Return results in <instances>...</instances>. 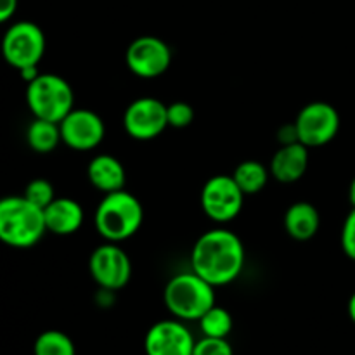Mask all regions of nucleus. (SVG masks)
<instances>
[{
    "mask_svg": "<svg viewBox=\"0 0 355 355\" xmlns=\"http://www.w3.org/2000/svg\"><path fill=\"white\" fill-rule=\"evenodd\" d=\"M245 266V246L238 234L224 227L211 229L196 239L191 267L211 286H225L238 279Z\"/></svg>",
    "mask_w": 355,
    "mask_h": 355,
    "instance_id": "obj_1",
    "label": "nucleus"
},
{
    "mask_svg": "<svg viewBox=\"0 0 355 355\" xmlns=\"http://www.w3.org/2000/svg\"><path fill=\"white\" fill-rule=\"evenodd\" d=\"M44 210L24 196H7L0 200V241L10 248H31L44 234Z\"/></svg>",
    "mask_w": 355,
    "mask_h": 355,
    "instance_id": "obj_2",
    "label": "nucleus"
},
{
    "mask_svg": "<svg viewBox=\"0 0 355 355\" xmlns=\"http://www.w3.org/2000/svg\"><path fill=\"white\" fill-rule=\"evenodd\" d=\"M142 220L144 210L141 201L125 189L104 194L94 215L97 232L107 243L127 241L128 238L137 234Z\"/></svg>",
    "mask_w": 355,
    "mask_h": 355,
    "instance_id": "obj_3",
    "label": "nucleus"
},
{
    "mask_svg": "<svg viewBox=\"0 0 355 355\" xmlns=\"http://www.w3.org/2000/svg\"><path fill=\"white\" fill-rule=\"evenodd\" d=\"M163 300L179 321H200L215 305V286L194 270L177 274L166 283Z\"/></svg>",
    "mask_w": 355,
    "mask_h": 355,
    "instance_id": "obj_4",
    "label": "nucleus"
},
{
    "mask_svg": "<svg viewBox=\"0 0 355 355\" xmlns=\"http://www.w3.org/2000/svg\"><path fill=\"white\" fill-rule=\"evenodd\" d=\"M26 104L35 118L59 123L75 107V94L62 76L40 73L26 83Z\"/></svg>",
    "mask_w": 355,
    "mask_h": 355,
    "instance_id": "obj_5",
    "label": "nucleus"
},
{
    "mask_svg": "<svg viewBox=\"0 0 355 355\" xmlns=\"http://www.w3.org/2000/svg\"><path fill=\"white\" fill-rule=\"evenodd\" d=\"M0 49L7 64L17 71L38 66L45 54V35L33 21H17L3 33Z\"/></svg>",
    "mask_w": 355,
    "mask_h": 355,
    "instance_id": "obj_6",
    "label": "nucleus"
},
{
    "mask_svg": "<svg viewBox=\"0 0 355 355\" xmlns=\"http://www.w3.org/2000/svg\"><path fill=\"white\" fill-rule=\"evenodd\" d=\"M245 194L232 175H214L201 189L200 203L205 215L217 224H227L239 215Z\"/></svg>",
    "mask_w": 355,
    "mask_h": 355,
    "instance_id": "obj_7",
    "label": "nucleus"
},
{
    "mask_svg": "<svg viewBox=\"0 0 355 355\" xmlns=\"http://www.w3.org/2000/svg\"><path fill=\"white\" fill-rule=\"evenodd\" d=\"M295 127L302 144L307 148H321L338 135L340 114L331 104L315 101L302 107Z\"/></svg>",
    "mask_w": 355,
    "mask_h": 355,
    "instance_id": "obj_8",
    "label": "nucleus"
},
{
    "mask_svg": "<svg viewBox=\"0 0 355 355\" xmlns=\"http://www.w3.org/2000/svg\"><path fill=\"white\" fill-rule=\"evenodd\" d=\"M89 272L104 291H118L128 284L132 277V262L118 243L97 246L89 259Z\"/></svg>",
    "mask_w": 355,
    "mask_h": 355,
    "instance_id": "obj_9",
    "label": "nucleus"
},
{
    "mask_svg": "<svg viewBox=\"0 0 355 355\" xmlns=\"http://www.w3.org/2000/svg\"><path fill=\"white\" fill-rule=\"evenodd\" d=\"M123 127L135 141L156 139L168 127L166 106L156 97H139L125 110Z\"/></svg>",
    "mask_w": 355,
    "mask_h": 355,
    "instance_id": "obj_10",
    "label": "nucleus"
},
{
    "mask_svg": "<svg viewBox=\"0 0 355 355\" xmlns=\"http://www.w3.org/2000/svg\"><path fill=\"white\" fill-rule=\"evenodd\" d=\"M125 59L134 75L141 78H158L170 68L172 51L162 38L144 35L128 45Z\"/></svg>",
    "mask_w": 355,
    "mask_h": 355,
    "instance_id": "obj_11",
    "label": "nucleus"
},
{
    "mask_svg": "<svg viewBox=\"0 0 355 355\" xmlns=\"http://www.w3.org/2000/svg\"><path fill=\"white\" fill-rule=\"evenodd\" d=\"M61 139L73 151H90L103 142L106 127L96 111L73 107L61 121Z\"/></svg>",
    "mask_w": 355,
    "mask_h": 355,
    "instance_id": "obj_12",
    "label": "nucleus"
},
{
    "mask_svg": "<svg viewBox=\"0 0 355 355\" xmlns=\"http://www.w3.org/2000/svg\"><path fill=\"white\" fill-rule=\"evenodd\" d=\"M194 343L184 321L165 319L149 328L144 338L146 355H193Z\"/></svg>",
    "mask_w": 355,
    "mask_h": 355,
    "instance_id": "obj_13",
    "label": "nucleus"
},
{
    "mask_svg": "<svg viewBox=\"0 0 355 355\" xmlns=\"http://www.w3.org/2000/svg\"><path fill=\"white\" fill-rule=\"evenodd\" d=\"M309 168V148L302 142L284 144L270 159V175L283 184L300 180Z\"/></svg>",
    "mask_w": 355,
    "mask_h": 355,
    "instance_id": "obj_14",
    "label": "nucleus"
},
{
    "mask_svg": "<svg viewBox=\"0 0 355 355\" xmlns=\"http://www.w3.org/2000/svg\"><path fill=\"white\" fill-rule=\"evenodd\" d=\"M45 227L55 236H71L82 227L83 208L71 198H55L47 208H44Z\"/></svg>",
    "mask_w": 355,
    "mask_h": 355,
    "instance_id": "obj_15",
    "label": "nucleus"
},
{
    "mask_svg": "<svg viewBox=\"0 0 355 355\" xmlns=\"http://www.w3.org/2000/svg\"><path fill=\"white\" fill-rule=\"evenodd\" d=\"M87 177L90 184L103 194L125 189V182H127L123 165L120 159L111 155H97L96 158L90 159Z\"/></svg>",
    "mask_w": 355,
    "mask_h": 355,
    "instance_id": "obj_16",
    "label": "nucleus"
},
{
    "mask_svg": "<svg viewBox=\"0 0 355 355\" xmlns=\"http://www.w3.org/2000/svg\"><path fill=\"white\" fill-rule=\"evenodd\" d=\"M321 227V215L309 201H297L284 214V229L297 241H309Z\"/></svg>",
    "mask_w": 355,
    "mask_h": 355,
    "instance_id": "obj_17",
    "label": "nucleus"
},
{
    "mask_svg": "<svg viewBox=\"0 0 355 355\" xmlns=\"http://www.w3.org/2000/svg\"><path fill=\"white\" fill-rule=\"evenodd\" d=\"M26 142L35 153H40V155L52 153L58 148L59 142H62L59 123L35 118L26 128Z\"/></svg>",
    "mask_w": 355,
    "mask_h": 355,
    "instance_id": "obj_18",
    "label": "nucleus"
},
{
    "mask_svg": "<svg viewBox=\"0 0 355 355\" xmlns=\"http://www.w3.org/2000/svg\"><path fill=\"white\" fill-rule=\"evenodd\" d=\"M269 177L270 170L260 162H257V159H246V162L239 163L236 166L234 173H232V179L236 180V184H238L245 196L259 194L267 186Z\"/></svg>",
    "mask_w": 355,
    "mask_h": 355,
    "instance_id": "obj_19",
    "label": "nucleus"
},
{
    "mask_svg": "<svg viewBox=\"0 0 355 355\" xmlns=\"http://www.w3.org/2000/svg\"><path fill=\"white\" fill-rule=\"evenodd\" d=\"M35 355H76L75 343L66 333L49 329L38 335L33 345Z\"/></svg>",
    "mask_w": 355,
    "mask_h": 355,
    "instance_id": "obj_20",
    "label": "nucleus"
},
{
    "mask_svg": "<svg viewBox=\"0 0 355 355\" xmlns=\"http://www.w3.org/2000/svg\"><path fill=\"white\" fill-rule=\"evenodd\" d=\"M198 322H200L203 336H210V338H227L234 326L229 311L217 305H214Z\"/></svg>",
    "mask_w": 355,
    "mask_h": 355,
    "instance_id": "obj_21",
    "label": "nucleus"
},
{
    "mask_svg": "<svg viewBox=\"0 0 355 355\" xmlns=\"http://www.w3.org/2000/svg\"><path fill=\"white\" fill-rule=\"evenodd\" d=\"M23 196L26 198L30 203H33L35 207L44 210V208H47L49 205L55 200L54 186L45 179H33L31 182H28Z\"/></svg>",
    "mask_w": 355,
    "mask_h": 355,
    "instance_id": "obj_22",
    "label": "nucleus"
},
{
    "mask_svg": "<svg viewBox=\"0 0 355 355\" xmlns=\"http://www.w3.org/2000/svg\"><path fill=\"white\" fill-rule=\"evenodd\" d=\"M166 120L168 127L173 128H186L193 123L194 110L189 103L184 101H175V103L166 106Z\"/></svg>",
    "mask_w": 355,
    "mask_h": 355,
    "instance_id": "obj_23",
    "label": "nucleus"
},
{
    "mask_svg": "<svg viewBox=\"0 0 355 355\" xmlns=\"http://www.w3.org/2000/svg\"><path fill=\"white\" fill-rule=\"evenodd\" d=\"M193 355H234V350H232L227 338L203 336V338L194 343Z\"/></svg>",
    "mask_w": 355,
    "mask_h": 355,
    "instance_id": "obj_24",
    "label": "nucleus"
},
{
    "mask_svg": "<svg viewBox=\"0 0 355 355\" xmlns=\"http://www.w3.org/2000/svg\"><path fill=\"white\" fill-rule=\"evenodd\" d=\"M342 248L343 253L355 262V208L347 215L342 227Z\"/></svg>",
    "mask_w": 355,
    "mask_h": 355,
    "instance_id": "obj_25",
    "label": "nucleus"
},
{
    "mask_svg": "<svg viewBox=\"0 0 355 355\" xmlns=\"http://www.w3.org/2000/svg\"><path fill=\"white\" fill-rule=\"evenodd\" d=\"M277 141H279L281 146L293 144V142H300L298 141V134H297V127H295V121L291 125H284V127L279 128V132H277Z\"/></svg>",
    "mask_w": 355,
    "mask_h": 355,
    "instance_id": "obj_26",
    "label": "nucleus"
},
{
    "mask_svg": "<svg viewBox=\"0 0 355 355\" xmlns=\"http://www.w3.org/2000/svg\"><path fill=\"white\" fill-rule=\"evenodd\" d=\"M19 0H0V24L7 23L16 14Z\"/></svg>",
    "mask_w": 355,
    "mask_h": 355,
    "instance_id": "obj_27",
    "label": "nucleus"
},
{
    "mask_svg": "<svg viewBox=\"0 0 355 355\" xmlns=\"http://www.w3.org/2000/svg\"><path fill=\"white\" fill-rule=\"evenodd\" d=\"M19 75H21V78L24 80V82L30 83V82H33V80L37 78L38 75H40V71H38L37 66H30V68L19 69Z\"/></svg>",
    "mask_w": 355,
    "mask_h": 355,
    "instance_id": "obj_28",
    "label": "nucleus"
},
{
    "mask_svg": "<svg viewBox=\"0 0 355 355\" xmlns=\"http://www.w3.org/2000/svg\"><path fill=\"white\" fill-rule=\"evenodd\" d=\"M349 315H350V319H352V322L355 324V291H354V295L350 297V300H349Z\"/></svg>",
    "mask_w": 355,
    "mask_h": 355,
    "instance_id": "obj_29",
    "label": "nucleus"
},
{
    "mask_svg": "<svg viewBox=\"0 0 355 355\" xmlns=\"http://www.w3.org/2000/svg\"><path fill=\"white\" fill-rule=\"evenodd\" d=\"M349 200H350V205H352V208H355V177L352 179V182H350V187H349Z\"/></svg>",
    "mask_w": 355,
    "mask_h": 355,
    "instance_id": "obj_30",
    "label": "nucleus"
}]
</instances>
